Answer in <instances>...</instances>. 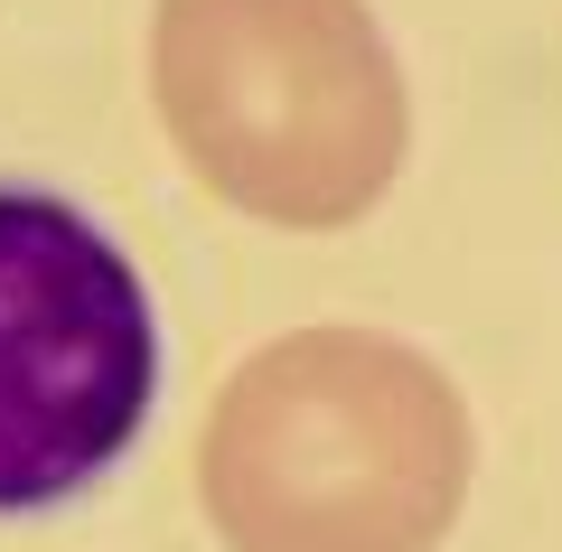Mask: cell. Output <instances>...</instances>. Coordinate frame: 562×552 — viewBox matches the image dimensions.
<instances>
[{
  "label": "cell",
  "mask_w": 562,
  "mask_h": 552,
  "mask_svg": "<svg viewBox=\"0 0 562 552\" xmlns=\"http://www.w3.org/2000/svg\"><path fill=\"white\" fill-rule=\"evenodd\" d=\"M198 487L235 552H431L469 496V403L403 337H272L216 394Z\"/></svg>",
  "instance_id": "cell-1"
},
{
  "label": "cell",
  "mask_w": 562,
  "mask_h": 552,
  "mask_svg": "<svg viewBox=\"0 0 562 552\" xmlns=\"http://www.w3.org/2000/svg\"><path fill=\"white\" fill-rule=\"evenodd\" d=\"M150 94L179 159L262 225H357L403 169V66L366 0H160Z\"/></svg>",
  "instance_id": "cell-2"
},
{
  "label": "cell",
  "mask_w": 562,
  "mask_h": 552,
  "mask_svg": "<svg viewBox=\"0 0 562 552\" xmlns=\"http://www.w3.org/2000/svg\"><path fill=\"white\" fill-rule=\"evenodd\" d=\"M160 328L122 244L76 198L0 178V515L85 496L150 421Z\"/></svg>",
  "instance_id": "cell-3"
}]
</instances>
